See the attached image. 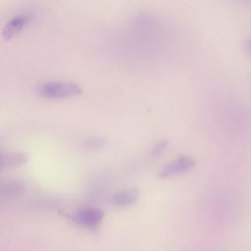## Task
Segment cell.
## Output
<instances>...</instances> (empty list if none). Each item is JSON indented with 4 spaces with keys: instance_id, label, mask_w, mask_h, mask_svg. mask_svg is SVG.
Here are the masks:
<instances>
[{
    "instance_id": "cell-4",
    "label": "cell",
    "mask_w": 251,
    "mask_h": 251,
    "mask_svg": "<svg viewBox=\"0 0 251 251\" xmlns=\"http://www.w3.org/2000/svg\"><path fill=\"white\" fill-rule=\"evenodd\" d=\"M27 23L25 17L20 16L13 18L3 27L1 35L6 40H9L19 33Z\"/></svg>"
},
{
    "instance_id": "cell-6",
    "label": "cell",
    "mask_w": 251,
    "mask_h": 251,
    "mask_svg": "<svg viewBox=\"0 0 251 251\" xmlns=\"http://www.w3.org/2000/svg\"><path fill=\"white\" fill-rule=\"evenodd\" d=\"M104 144V139L101 137H93L84 140L82 146L86 149L93 150L101 147Z\"/></svg>"
},
{
    "instance_id": "cell-1",
    "label": "cell",
    "mask_w": 251,
    "mask_h": 251,
    "mask_svg": "<svg viewBox=\"0 0 251 251\" xmlns=\"http://www.w3.org/2000/svg\"><path fill=\"white\" fill-rule=\"evenodd\" d=\"M81 88L73 82L53 81L47 83L41 88L45 97L52 99L71 98L81 94Z\"/></svg>"
},
{
    "instance_id": "cell-3",
    "label": "cell",
    "mask_w": 251,
    "mask_h": 251,
    "mask_svg": "<svg viewBox=\"0 0 251 251\" xmlns=\"http://www.w3.org/2000/svg\"><path fill=\"white\" fill-rule=\"evenodd\" d=\"M104 216L103 211L97 208H89L78 212L74 218L78 224L88 227H95L102 221Z\"/></svg>"
},
{
    "instance_id": "cell-7",
    "label": "cell",
    "mask_w": 251,
    "mask_h": 251,
    "mask_svg": "<svg viewBox=\"0 0 251 251\" xmlns=\"http://www.w3.org/2000/svg\"><path fill=\"white\" fill-rule=\"evenodd\" d=\"M167 143L165 141H162L156 145L152 150L151 154L153 157L159 156L164 151Z\"/></svg>"
},
{
    "instance_id": "cell-5",
    "label": "cell",
    "mask_w": 251,
    "mask_h": 251,
    "mask_svg": "<svg viewBox=\"0 0 251 251\" xmlns=\"http://www.w3.org/2000/svg\"><path fill=\"white\" fill-rule=\"evenodd\" d=\"M138 196V192L136 190L125 191L115 194L112 199V201L118 206H126L134 203Z\"/></svg>"
},
{
    "instance_id": "cell-2",
    "label": "cell",
    "mask_w": 251,
    "mask_h": 251,
    "mask_svg": "<svg viewBox=\"0 0 251 251\" xmlns=\"http://www.w3.org/2000/svg\"><path fill=\"white\" fill-rule=\"evenodd\" d=\"M195 164L196 160L192 157L182 155L162 168L159 176L161 178H167L192 168Z\"/></svg>"
}]
</instances>
